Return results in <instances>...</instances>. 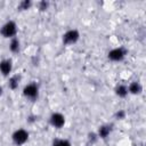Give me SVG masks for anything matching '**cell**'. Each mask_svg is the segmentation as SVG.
<instances>
[{
	"label": "cell",
	"mask_w": 146,
	"mask_h": 146,
	"mask_svg": "<svg viewBox=\"0 0 146 146\" xmlns=\"http://www.w3.org/2000/svg\"><path fill=\"white\" fill-rule=\"evenodd\" d=\"M50 122H51V124H52L54 127H56V128H60V127H63V124L65 123V119H64V116H63L62 114H59V113H55V114L51 115V117H50Z\"/></svg>",
	"instance_id": "cell-5"
},
{
	"label": "cell",
	"mask_w": 146,
	"mask_h": 146,
	"mask_svg": "<svg viewBox=\"0 0 146 146\" xmlns=\"http://www.w3.org/2000/svg\"><path fill=\"white\" fill-rule=\"evenodd\" d=\"M46 8H47V3H46L44 1H42V2L40 3V9H42V10H43V9H46Z\"/></svg>",
	"instance_id": "cell-15"
},
{
	"label": "cell",
	"mask_w": 146,
	"mask_h": 146,
	"mask_svg": "<svg viewBox=\"0 0 146 146\" xmlns=\"http://www.w3.org/2000/svg\"><path fill=\"white\" fill-rule=\"evenodd\" d=\"M24 95L29 98H35L38 95V87L35 84H29L24 88Z\"/></svg>",
	"instance_id": "cell-6"
},
{
	"label": "cell",
	"mask_w": 146,
	"mask_h": 146,
	"mask_svg": "<svg viewBox=\"0 0 146 146\" xmlns=\"http://www.w3.org/2000/svg\"><path fill=\"white\" fill-rule=\"evenodd\" d=\"M140 90H141V87H140V84L138 82H132L130 84V87H129V91L131 94H139Z\"/></svg>",
	"instance_id": "cell-8"
},
{
	"label": "cell",
	"mask_w": 146,
	"mask_h": 146,
	"mask_svg": "<svg viewBox=\"0 0 146 146\" xmlns=\"http://www.w3.org/2000/svg\"><path fill=\"white\" fill-rule=\"evenodd\" d=\"M125 55V50L122 49V48H116V49H113L112 51H110L108 54V57L112 59V60H121Z\"/></svg>",
	"instance_id": "cell-4"
},
{
	"label": "cell",
	"mask_w": 146,
	"mask_h": 146,
	"mask_svg": "<svg viewBox=\"0 0 146 146\" xmlns=\"http://www.w3.org/2000/svg\"><path fill=\"white\" fill-rule=\"evenodd\" d=\"M116 94H117L119 96H121V97H124V96L128 94V88H127L125 86H119V87L116 88Z\"/></svg>",
	"instance_id": "cell-10"
},
{
	"label": "cell",
	"mask_w": 146,
	"mask_h": 146,
	"mask_svg": "<svg viewBox=\"0 0 146 146\" xmlns=\"http://www.w3.org/2000/svg\"><path fill=\"white\" fill-rule=\"evenodd\" d=\"M30 5H31V2L27 1V0H25V1H22V2H21L19 8H21V9H27V8L30 7Z\"/></svg>",
	"instance_id": "cell-14"
},
{
	"label": "cell",
	"mask_w": 146,
	"mask_h": 146,
	"mask_svg": "<svg viewBox=\"0 0 146 146\" xmlns=\"http://www.w3.org/2000/svg\"><path fill=\"white\" fill-rule=\"evenodd\" d=\"M27 138H29V133L25 130H23V129H19L17 131H15L14 135H13V140H14V143L16 145L24 144L27 140Z\"/></svg>",
	"instance_id": "cell-1"
},
{
	"label": "cell",
	"mask_w": 146,
	"mask_h": 146,
	"mask_svg": "<svg viewBox=\"0 0 146 146\" xmlns=\"http://www.w3.org/2000/svg\"><path fill=\"white\" fill-rule=\"evenodd\" d=\"M18 86V76H13L10 80H9V87L11 89H16Z\"/></svg>",
	"instance_id": "cell-13"
},
{
	"label": "cell",
	"mask_w": 146,
	"mask_h": 146,
	"mask_svg": "<svg viewBox=\"0 0 146 146\" xmlns=\"http://www.w3.org/2000/svg\"><path fill=\"white\" fill-rule=\"evenodd\" d=\"M1 33H2V35L6 36V38H10V36H13V35H15V33H16V24H15L14 22H8V23H6V24L2 26V29H1Z\"/></svg>",
	"instance_id": "cell-2"
},
{
	"label": "cell",
	"mask_w": 146,
	"mask_h": 146,
	"mask_svg": "<svg viewBox=\"0 0 146 146\" xmlns=\"http://www.w3.org/2000/svg\"><path fill=\"white\" fill-rule=\"evenodd\" d=\"M19 49V41L17 39H13L10 42V50L14 52H17Z\"/></svg>",
	"instance_id": "cell-9"
},
{
	"label": "cell",
	"mask_w": 146,
	"mask_h": 146,
	"mask_svg": "<svg viewBox=\"0 0 146 146\" xmlns=\"http://www.w3.org/2000/svg\"><path fill=\"white\" fill-rule=\"evenodd\" d=\"M110 131H111L110 127H106V125L100 127V128H99V136H100L102 138H105V137H107V135L110 133Z\"/></svg>",
	"instance_id": "cell-11"
},
{
	"label": "cell",
	"mask_w": 146,
	"mask_h": 146,
	"mask_svg": "<svg viewBox=\"0 0 146 146\" xmlns=\"http://www.w3.org/2000/svg\"><path fill=\"white\" fill-rule=\"evenodd\" d=\"M52 146H71L70 141L65 140V139H56L52 144Z\"/></svg>",
	"instance_id": "cell-12"
},
{
	"label": "cell",
	"mask_w": 146,
	"mask_h": 146,
	"mask_svg": "<svg viewBox=\"0 0 146 146\" xmlns=\"http://www.w3.org/2000/svg\"><path fill=\"white\" fill-rule=\"evenodd\" d=\"M0 71L3 75H8L11 71V62L6 59V60H2L0 63Z\"/></svg>",
	"instance_id": "cell-7"
},
{
	"label": "cell",
	"mask_w": 146,
	"mask_h": 146,
	"mask_svg": "<svg viewBox=\"0 0 146 146\" xmlns=\"http://www.w3.org/2000/svg\"><path fill=\"white\" fill-rule=\"evenodd\" d=\"M124 114H123V112H120V113H117V116H120V117H122Z\"/></svg>",
	"instance_id": "cell-16"
},
{
	"label": "cell",
	"mask_w": 146,
	"mask_h": 146,
	"mask_svg": "<svg viewBox=\"0 0 146 146\" xmlns=\"http://www.w3.org/2000/svg\"><path fill=\"white\" fill-rule=\"evenodd\" d=\"M78 39H79V33H78V31H75V30L67 31V32L63 35V42L66 43V44L74 43Z\"/></svg>",
	"instance_id": "cell-3"
}]
</instances>
